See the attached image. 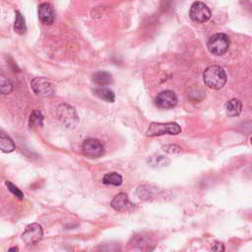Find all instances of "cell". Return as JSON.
<instances>
[{
    "label": "cell",
    "mask_w": 252,
    "mask_h": 252,
    "mask_svg": "<svg viewBox=\"0 0 252 252\" xmlns=\"http://www.w3.org/2000/svg\"><path fill=\"white\" fill-rule=\"evenodd\" d=\"M102 183L107 185L119 186L122 184V176L117 172H109L106 173L102 178Z\"/></svg>",
    "instance_id": "obj_16"
},
{
    "label": "cell",
    "mask_w": 252,
    "mask_h": 252,
    "mask_svg": "<svg viewBox=\"0 0 252 252\" xmlns=\"http://www.w3.org/2000/svg\"><path fill=\"white\" fill-rule=\"evenodd\" d=\"M38 18L45 25H51L55 19V12L51 4L42 3L38 6Z\"/></svg>",
    "instance_id": "obj_11"
},
{
    "label": "cell",
    "mask_w": 252,
    "mask_h": 252,
    "mask_svg": "<svg viewBox=\"0 0 252 252\" xmlns=\"http://www.w3.org/2000/svg\"><path fill=\"white\" fill-rule=\"evenodd\" d=\"M5 184H6V186L8 187L9 191H10L11 193H13L16 197H18L19 199H23V198H24L23 192H22L16 185H14L11 181H6Z\"/></svg>",
    "instance_id": "obj_21"
},
{
    "label": "cell",
    "mask_w": 252,
    "mask_h": 252,
    "mask_svg": "<svg viewBox=\"0 0 252 252\" xmlns=\"http://www.w3.org/2000/svg\"><path fill=\"white\" fill-rule=\"evenodd\" d=\"M180 132H181V127L175 122H167V123L152 122L146 131V135L149 137H156V136H161L164 134L177 135Z\"/></svg>",
    "instance_id": "obj_2"
},
{
    "label": "cell",
    "mask_w": 252,
    "mask_h": 252,
    "mask_svg": "<svg viewBox=\"0 0 252 252\" xmlns=\"http://www.w3.org/2000/svg\"><path fill=\"white\" fill-rule=\"evenodd\" d=\"M210 8L203 2L196 1L191 5L189 16L196 23H205L211 18Z\"/></svg>",
    "instance_id": "obj_4"
},
{
    "label": "cell",
    "mask_w": 252,
    "mask_h": 252,
    "mask_svg": "<svg viewBox=\"0 0 252 252\" xmlns=\"http://www.w3.org/2000/svg\"><path fill=\"white\" fill-rule=\"evenodd\" d=\"M14 141L7 135L0 134V150L4 153H11L15 150Z\"/></svg>",
    "instance_id": "obj_15"
},
{
    "label": "cell",
    "mask_w": 252,
    "mask_h": 252,
    "mask_svg": "<svg viewBox=\"0 0 252 252\" xmlns=\"http://www.w3.org/2000/svg\"><path fill=\"white\" fill-rule=\"evenodd\" d=\"M13 85L6 77L0 76V94H8L12 92Z\"/></svg>",
    "instance_id": "obj_20"
},
{
    "label": "cell",
    "mask_w": 252,
    "mask_h": 252,
    "mask_svg": "<svg viewBox=\"0 0 252 252\" xmlns=\"http://www.w3.org/2000/svg\"><path fill=\"white\" fill-rule=\"evenodd\" d=\"M43 124V115L42 113L37 110L34 109L31 115H30V119H29V125L31 128H36V127H40Z\"/></svg>",
    "instance_id": "obj_17"
},
{
    "label": "cell",
    "mask_w": 252,
    "mask_h": 252,
    "mask_svg": "<svg viewBox=\"0 0 252 252\" xmlns=\"http://www.w3.org/2000/svg\"><path fill=\"white\" fill-rule=\"evenodd\" d=\"M82 151L87 157L99 158L104 154V147L96 139H87L82 145Z\"/></svg>",
    "instance_id": "obj_7"
},
{
    "label": "cell",
    "mask_w": 252,
    "mask_h": 252,
    "mask_svg": "<svg viewBox=\"0 0 252 252\" xmlns=\"http://www.w3.org/2000/svg\"><path fill=\"white\" fill-rule=\"evenodd\" d=\"M14 30L17 33L19 34H24L27 31L25 19L22 16L20 12H16V17H15V25H14Z\"/></svg>",
    "instance_id": "obj_18"
},
{
    "label": "cell",
    "mask_w": 252,
    "mask_h": 252,
    "mask_svg": "<svg viewBox=\"0 0 252 252\" xmlns=\"http://www.w3.org/2000/svg\"><path fill=\"white\" fill-rule=\"evenodd\" d=\"M178 99L177 95L175 94L174 92L166 90L161 93H159L157 97H156V104L159 108L167 109V108H172L176 105Z\"/></svg>",
    "instance_id": "obj_9"
},
{
    "label": "cell",
    "mask_w": 252,
    "mask_h": 252,
    "mask_svg": "<svg viewBox=\"0 0 252 252\" xmlns=\"http://www.w3.org/2000/svg\"><path fill=\"white\" fill-rule=\"evenodd\" d=\"M92 79L99 86H107L112 83V75L106 71H97L94 73Z\"/></svg>",
    "instance_id": "obj_13"
},
{
    "label": "cell",
    "mask_w": 252,
    "mask_h": 252,
    "mask_svg": "<svg viewBox=\"0 0 252 252\" xmlns=\"http://www.w3.org/2000/svg\"><path fill=\"white\" fill-rule=\"evenodd\" d=\"M203 80L211 89L220 90L226 83V74L220 66L212 65L204 71Z\"/></svg>",
    "instance_id": "obj_1"
},
{
    "label": "cell",
    "mask_w": 252,
    "mask_h": 252,
    "mask_svg": "<svg viewBox=\"0 0 252 252\" xmlns=\"http://www.w3.org/2000/svg\"><path fill=\"white\" fill-rule=\"evenodd\" d=\"M229 38L224 33H216L212 35L207 43L209 51L217 56L223 55L229 48Z\"/></svg>",
    "instance_id": "obj_3"
},
{
    "label": "cell",
    "mask_w": 252,
    "mask_h": 252,
    "mask_svg": "<svg viewBox=\"0 0 252 252\" xmlns=\"http://www.w3.org/2000/svg\"><path fill=\"white\" fill-rule=\"evenodd\" d=\"M137 194L141 199H149L152 196V192L148 186H140L137 190Z\"/></svg>",
    "instance_id": "obj_22"
},
{
    "label": "cell",
    "mask_w": 252,
    "mask_h": 252,
    "mask_svg": "<svg viewBox=\"0 0 252 252\" xmlns=\"http://www.w3.org/2000/svg\"><path fill=\"white\" fill-rule=\"evenodd\" d=\"M224 248H223V245L222 243H220V242H216L214 244V246L212 247V250L214 251H222Z\"/></svg>",
    "instance_id": "obj_23"
},
{
    "label": "cell",
    "mask_w": 252,
    "mask_h": 252,
    "mask_svg": "<svg viewBox=\"0 0 252 252\" xmlns=\"http://www.w3.org/2000/svg\"><path fill=\"white\" fill-rule=\"evenodd\" d=\"M94 94L98 96L99 98L105 100V101H108V102H113L115 100V94L114 93L108 89V88H105V87H98V88H95L93 90Z\"/></svg>",
    "instance_id": "obj_14"
},
{
    "label": "cell",
    "mask_w": 252,
    "mask_h": 252,
    "mask_svg": "<svg viewBox=\"0 0 252 252\" xmlns=\"http://www.w3.org/2000/svg\"><path fill=\"white\" fill-rule=\"evenodd\" d=\"M149 163H151L152 166L154 167H161L168 165L170 163V159L163 156H158L156 158H151V160H149Z\"/></svg>",
    "instance_id": "obj_19"
},
{
    "label": "cell",
    "mask_w": 252,
    "mask_h": 252,
    "mask_svg": "<svg viewBox=\"0 0 252 252\" xmlns=\"http://www.w3.org/2000/svg\"><path fill=\"white\" fill-rule=\"evenodd\" d=\"M42 236H43V230L41 225L34 222V223L29 224L26 227L25 231L23 232L22 238L27 245L32 246L38 243L41 240Z\"/></svg>",
    "instance_id": "obj_5"
},
{
    "label": "cell",
    "mask_w": 252,
    "mask_h": 252,
    "mask_svg": "<svg viewBox=\"0 0 252 252\" xmlns=\"http://www.w3.org/2000/svg\"><path fill=\"white\" fill-rule=\"evenodd\" d=\"M111 207L118 212H129L134 209L135 205L128 199L125 193L117 194L111 201Z\"/></svg>",
    "instance_id": "obj_10"
},
{
    "label": "cell",
    "mask_w": 252,
    "mask_h": 252,
    "mask_svg": "<svg viewBox=\"0 0 252 252\" xmlns=\"http://www.w3.org/2000/svg\"><path fill=\"white\" fill-rule=\"evenodd\" d=\"M31 87L34 94L41 96H50L54 94L53 85L43 77H37L32 79L31 82Z\"/></svg>",
    "instance_id": "obj_6"
},
{
    "label": "cell",
    "mask_w": 252,
    "mask_h": 252,
    "mask_svg": "<svg viewBox=\"0 0 252 252\" xmlns=\"http://www.w3.org/2000/svg\"><path fill=\"white\" fill-rule=\"evenodd\" d=\"M57 115L68 127H74L78 122V116L75 109L68 104H61L57 109Z\"/></svg>",
    "instance_id": "obj_8"
},
{
    "label": "cell",
    "mask_w": 252,
    "mask_h": 252,
    "mask_svg": "<svg viewBox=\"0 0 252 252\" xmlns=\"http://www.w3.org/2000/svg\"><path fill=\"white\" fill-rule=\"evenodd\" d=\"M242 110V102L239 99L232 98L225 103V111L228 116L235 117L240 114Z\"/></svg>",
    "instance_id": "obj_12"
},
{
    "label": "cell",
    "mask_w": 252,
    "mask_h": 252,
    "mask_svg": "<svg viewBox=\"0 0 252 252\" xmlns=\"http://www.w3.org/2000/svg\"><path fill=\"white\" fill-rule=\"evenodd\" d=\"M9 250L10 251H18V248L17 247H13V248H10Z\"/></svg>",
    "instance_id": "obj_24"
}]
</instances>
